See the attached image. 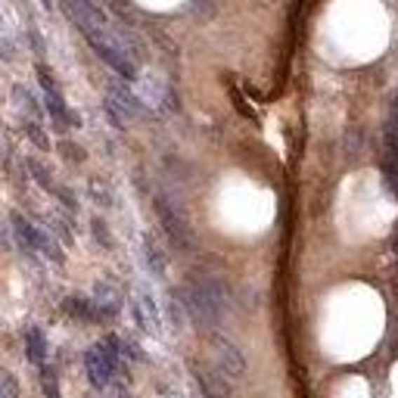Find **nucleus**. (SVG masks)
<instances>
[{"instance_id":"1","label":"nucleus","mask_w":398,"mask_h":398,"mask_svg":"<svg viewBox=\"0 0 398 398\" xmlns=\"http://www.w3.org/2000/svg\"><path fill=\"white\" fill-rule=\"evenodd\" d=\"M184 302H187V311H190L199 324L215 327V324L224 317L227 293H224V286L218 284V280L199 277V280H190V284L184 286Z\"/></svg>"},{"instance_id":"2","label":"nucleus","mask_w":398,"mask_h":398,"mask_svg":"<svg viewBox=\"0 0 398 398\" xmlns=\"http://www.w3.org/2000/svg\"><path fill=\"white\" fill-rule=\"evenodd\" d=\"M121 364V339L119 336H106L100 345H93L84 354V367H88V380L93 383V389H106L110 380L115 376Z\"/></svg>"},{"instance_id":"3","label":"nucleus","mask_w":398,"mask_h":398,"mask_svg":"<svg viewBox=\"0 0 398 398\" xmlns=\"http://www.w3.org/2000/svg\"><path fill=\"white\" fill-rule=\"evenodd\" d=\"M13 230H16V237L22 240L25 249H38L41 256L53 258V262H60L62 258V252H60V246H56L53 237L44 234V230H38L34 224H28L22 215H13Z\"/></svg>"},{"instance_id":"4","label":"nucleus","mask_w":398,"mask_h":398,"mask_svg":"<svg viewBox=\"0 0 398 398\" xmlns=\"http://www.w3.org/2000/svg\"><path fill=\"white\" fill-rule=\"evenodd\" d=\"M156 212H159V221H162L165 234H168V240L175 246H180V249H190V246H193V230H190V224L184 221V215L175 212L171 202L165 197L156 199Z\"/></svg>"},{"instance_id":"5","label":"nucleus","mask_w":398,"mask_h":398,"mask_svg":"<svg viewBox=\"0 0 398 398\" xmlns=\"http://www.w3.org/2000/svg\"><path fill=\"white\" fill-rule=\"evenodd\" d=\"M212 349H215V364H218L221 373L227 376H240L246 371V358L243 352L237 349L234 343H230L227 336H221V333H215L212 336Z\"/></svg>"},{"instance_id":"6","label":"nucleus","mask_w":398,"mask_h":398,"mask_svg":"<svg viewBox=\"0 0 398 398\" xmlns=\"http://www.w3.org/2000/svg\"><path fill=\"white\" fill-rule=\"evenodd\" d=\"M62 311H66L69 317H75V321H88V324H100V321H110V311L103 305H97V299H84V296H69L66 302H62Z\"/></svg>"},{"instance_id":"7","label":"nucleus","mask_w":398,"mask_h":398,"mask_svg":"<svg viewBox=\"0 0 398 398\" xmlns=\"http://www.w3.org/2000/svg\"><path fill=\"white\" fill-rule=\"evenodd\" d=\"M134 314H137V324H140L143 330H150V333H159V308H156V302L150 299L147 293H140V296H137Z\"/></svg>"},{"instance_id":"8","label":"nucleus","mask_w":398,"mask_h":398,"mask_svg":"<svg viewBox=\"0 0 398 398\" xmlns=\"http://www.w3.org/2000/svg\"><path fill=\"white\" fill-rule=\"evenodd\" d=\"M44 103H47V112L53 115V121H60L62 128H66V125H78V115L69 112V106L62 103L60 91H44Z\"/></svg>"},{"instance_id":"9","label":"nucleus","mask_w":398,"mask_h":398,"mask_svg":"<svg viewBox=\"0 0 398 398\" xmlns=\"http://www.w3.org/2000/svg\"><path fill=\"white\" fill-rule=\"evenodd\" d=\"M25 352H28V361H32V364L44 367V361H47V339H44V330L32 327V330L25 333Z\"/></svg>"},{"instance_id":"10","label":"nucleus","mask_w":398,"mask_h":398,"mask_svg":"<svg viewBox=\"0 0 398 398\" xmlns=\"http://www.w3.org/2000/svg\"><path fill=\"white\" fill-rule=\"evenodd\" d=\"M143 256H147L150 271H153V274H165V256H162V249L156 246L153 237H147V240H143Z\"/></svg>"},{"instance_id":"11","label":"nucleus","mask_w":398,"mask_h":398,"mask_svg":"<svg viewBox=\"0 0 398 398\" xmlns=\"http://www.w3.org/2000/svg\"><path fill=\"white\" fill-rule=\"evenodd\" d=\"M41 389H44L47 398H60V383H56V373L41 367Z\"/></svg>"},{"instance_id":"12","label":"nucleus","mask_w":398,"mask_h":398,"mask_svg":"<svg viewBox=\"0 0 398 398\" xmlns=\"http://www.w3.org/2000/svg\"><path fill=\"white\" fill-rule=\"evenodd\" d=\"M28 168H32V175L38 178V184L44 187V190H53V193H56V187H53V178L47 175V171H44V165H41L38 159H28Z\"/></svg>"},{"instance_id":"13","label":"nucleus","mask_w":398,"mask_h":398,"mask_svg":"<svg viewBox=\"0 0 398 398\" xmlns=\"http://www.w3.org/2000/svg\"><path fill=\"white\" fill-rule=\"evenodd\" d=\"M25 134L32 137V143H34V147H41V150H50V140H47V134L41 131V128L34 125V121H25Z\"/></svg>"},{"instance_id":"14","label":"nucleus","mask_w":398,"mask_h":398,"mask_svg":"<svg viewBox=\"0 0 398 398\" xmlns=\"http://www.w3.org/2000/svg\"><path fill=\"white\" fill-rule=\"evenodd\" d=\"M0 383H4V392H6V398H19V383L13 380L10 373H0Z\"/></svg>"},{"instance_id":"15","label":"nucleus","mask_w":398,"mask_h":398,"mask_svg":"<svg viewBox=\"0 0 398 398\" xmlns=\"http://www.w3.org/2000/svg\"><path fill=\"white\" fill-rule=\"evenodd\" d=\"M93 234H97V240L103 243V246H112V240H110V230H106V224L100 221V218H93Z\"/></svg>"},{"instance_id":"16","label":"nucleus","mask_w":398,"mask_h":398,"mask_svg":"<svg viewBox=\"0 0 398 398\" xmlns=\"http://www.w3.org/2000/svg\"><path fill=\"white\" fill-rule=\"evenodd\" d=\"M62 153H66L69 159H84V153L78 147H72V143H62Z\"/></svg>"},{"instance_id":"17","label":"nucleus","mask_w":398,"mask_h":398,"mask_svg":"<svg viewBox=\"0 0 398 398\" xmlns=\"http://www.w3.org/2000/svg\"><path fill=\"white\" fill-rule=\"evenodd\" d=\"M0 56H4V60H13V50L6 44H0Z\"/></svg>"},{"instance_id":"18","label":"nucleus","mask_w":398,"mask_h":398,"mask_svg":"<svg viewBox=\"0 0 398 398\" xmlns=\"http://www.w3.org/2000/svg\"><path fill=\"white\" fill-rule=\"evenodd\" d=\"M41 4H44V6H50V0H41Z\"/></svg>"}]
</instances>
